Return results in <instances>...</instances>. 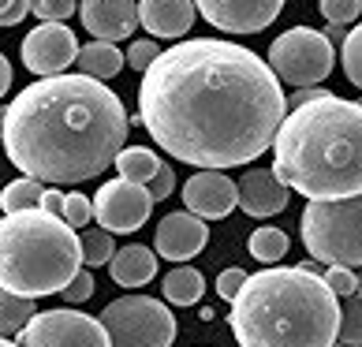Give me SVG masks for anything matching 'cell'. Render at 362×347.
Returning <instances> with one entry per match:
<instances>
[{"instance_id":"obj_1","label":"cell","mask_w":362,"mask_h":347,"mask_svg":"<svg viewBox=\"0 0 362 347\" xmlns=\"http://www.w3.org/2000/svg\"><path fill=\"white\" fill-rule=\"evenodd\" d=\"M284 116L288 98L269 60L221 37L160 49L139 83V119L150 139L202 172L258 161Z\"/></svg>"},{"instance_id":"obj_2","label":"cell","mask_w":362,"mask_h":347,"mask_svg":"<svg viewBox=\"0 0 362 347\" xmlns=\"http://www.w3.org/2000/svg\"><path fill=\"white\" fill-rule=\"evenodd\" d=\"M131 119L124 101L90 75L37 78L0 109L4 153L37 183H86L116 165Z\"/></svg>"},{"instance_id":"obj_3","label":"cell","mask_w":362,"mask_h":347,"mask_svg":"<svg viewBox=\"0 0 362 347\" xmlns=\"http://www.w3.org/2000/svg\"><path fill=\"white\" fill-rule=\"evenodd\" d=\"M273 172L310 202L362 194V105L325 93L288 109L273 142Z\"/></svg>"},{"instance_id":"obj_4","label":"cell","mask_w":362,"mask_h":347,"mask_svg":"<svg viewBox=\"0 0 362 347\" xmlns=\"http://www.w3.org/2000/svg\"><path fill=\"white\" fill-rule=\"evenodd\" d=\"M228 322L239 347H332L340 332V299L317 273L265 265L247 276Z\"/></svg>"},{"instance_id":"obj_5","label":"cell","mask_w":362,"mask_h":347,"mask_svg":"<svg viewBox=\"0 0 362 347\" xmlns=\"http://www.w3.org/2000/svg\"><path fill=\"white\" fill-rule=\"evenodd\" d=\"M83 269V243L64 217L45 209L0 217V288L23 299H45Z\"/></svg>"},{"instance_id":"obj_6","label":"cell","mask_w":362,"mask_h":347,"mask_svg":"<svg viewBox=\"0 0 362 347\" xmlns=\"http://www.w3.org/2000/svg\"><path fill=\"white\" fill-rule=\"evenodd\" d=\"M299 235L314 261L362 269V194L340 202H306Z\"/></svg>"},{"instance_id":"obj_7","label":"cell","mask_w":362,"mask_h":347,"mask_svg":"<svg viewBox=\"0 0 362 347\" xmlns=\"http://www.w3.org/2000/svg\"><path fill=\"white\" fill-rule=\"evenodd\" d=\"M109 347H172L176 317L165 302L150 295H124L101 310Z\"/></svg>"},{"instance_id":"obj_8","label":"cell","mask_w":362,"mask_h":347,"mask_svg":"<svg viewBox=\"0 0 362 347\" xmlns=\"http://www.w3.org/2000/svg\"><path fill=\"white\" fill-rule=\"evenodd\" d=\"M332 42L325 37V30H310V26H291L269 45V68L280 83L291 86H317L321 78L332 75Z\"/></svg>"},{"instance_id":"obj_9","label":"cell","mask_w":362,"mask_h":347,"mask_svg":"<svg viewBox=\"0 0 362 347\" xmlns=\"http://www.w3.org/2000/svg\"><path fill=\"white\" fill-rule=\"evenodd\" d=\"M19 347H109V332H105L101 317H90L71 306H57V310H42L30 317L19 336Z\"/></svg>"},{"instance_id":"obj_10","label":"cell","mask_w":362,"mask_h":347,"mask_svg":"<svg viewBox=\"0 0 362 347\" xmlns=\"http://www.w3.org/2000/svg\"><path fill=\"white\" fill-rule=\"evenodd\" d=\"M153 213V198L142 183H127V180H109L101 183V191L93 194V217L105 232L112 235H127L139 232Z\"/></svg>"},{"instance_id":"obj_11","label":"cell","mask_w":362,"mask_h":347,"mask_svg":"<svg viewBox=\"0 0 362 347\" xmlns=\"http://www.w3.org/2000/svg\"><path fill=\"white\" fill-rule=\"evenodd\" d=\"M78 49H83V45L75 42L71 26H64V23H42V26H34V30L23 37V49L19 52H23V64L34 75L52 78V75H68V64H75Z\"/></svg>"},{"instance_id":"obj_12","label":"cell","mask_w":362,"mask_h":347,"mask_svg":"<svg viewBox=\"0 0 362 347\" xmlns=\"http://www.w3.org/2000/svg\"><path fill=\"white\" fill-rule=\"evenodd\" d=\"M198 16L224 34H258L284 8V0H194Z\"/></svg>"},{"instance_id":"obj_13","label":"cell","mask_w":362,"mask_h":347,"mask_svg":"<svg viewBox=\"0 0 362 347\" xmlns=\"http://www.w3.org/2000/svg\"><path fill=\"white\" fill-rule=\"evenodd\" d=\"M183 206H187V213H194L202 220H224L239 206V183L213 168L194 172L183 183Z\"/></svg>"},{"instance_id":"obj_14","label":"cell","mask_w":362,"mask_h":347,"mask_svg":"<svg viewBox=\"0 0 362 347\" xmlns=\"http://www.w3.org/2000/svg\"><path fill=\"white\" fill-rule=\"evenodd\" d=\"M209 243V228L202 217H194V213H168L165 220L157 224L153 232V250L157 258H168L176 265H187V258H198Z\"/></svg>"},{"instance_id":"obj_15","label":"cell","mask_w":362,"mask_h":347,"mask_svg":"<svg viewBox=\"0 0 362 347\" xmlns=\"http://www.w3.org/2000/svg\"><path fill=\"white\" fill-rule=\"evenodd\" d=\"M78 19L93 34V42H124L139 26L135 0H78Z\"/></svg>"},{"instance_id":"obj_16","label":"cell","mask_w":362,"mask_h":347,"mask_svg":"<svg viewBox=\"0 0 362 347\" xmlns=\"http://www.w3.org/2000/svg\"><path fill=\"white\" fill-rule=\"evenodd\" d=\"M288 198H291V191L280 183V176L273 168H247L243 180H239V206H243V213L254 220L284 213Z\"/></svg>"},{"instance_id":"obj_17","label":"cell","mask_w":362,"mask_h":347,"mask_svg":"<svg viewBox=\"0 0 362 347\" xmlns=\"http://www.w3.org/2000/svg\"><path fill=\"white\" fill-rule=\"evenodd\" d=\"M194 0H139V23L150 37H183L194 26Z\"/></svg>"},{"instance_id":"obj_18","label":"cell","mask_w":362,"mask_h":347,"mask_svg":"<svg viewBox=\"0 0 362 347\" xmlns=\"http://www.w3.org/2000/svg\"><path fill=\"white\" fill-rule=\"evenodd\" d=\"M157 250L153 247H142V243H131L124 250H116V258L109 261L112 269V280L119 288H142L150 284V280L157 276Z\"/></svg>"},{"instance_id":"obj_19","label":"cell","mask_w":362,"mask_h":347,"mask_svg":"<svg viewBox=\"0 0 362 347\" xmlns=\"http://www.w3.org/2000/svg\"><path fill=\"white\" fill-rule=\"evenodd\" d=\"M78 75H90V78H112L124 71V52H119L112 42H90L78 49Z\"/></svg>"},{"instance_id":"obj_20","label":"cell","mask_w":362,"mask_h":347,"mask_svg":"<svg viewBox=\"0 0 362 347\" xmlns=\"http://www.w3.org/2000/svg\"><path fill=\"white\" fill-rule=\"evenodd\" d=\"M160 157L153 150H146V146H124L116 157V172H119V180H127V183H150L157 172H160Z\"/></svg>"},{"instance_id":"obj_21","label":"cell","mask_w":362,"mask_h":347,"mask_svg":"<svg viewBox=\"0 0 362 347\" xmlns=\"http://www.w3.org/2000/svg\"><path fill=\"white\" fill-rule=\"evenodd\" d=\"M206 291V276L194 269V265H176L165 276V299L172 306H194Z\"/></svg>"},{"instance_id":"obj_22","label":"cell","mask_w":362,"mask_h":347,"mask_svg":"<svg viewBox=\"0 0 362 347\" xmlns=\"http://www.w3.org/2000/svg\"><path fill=\"white\" fill-rule=\"evenodd\" d=\"M34 314H37L34 299H23V295H16V291L0 288V340L19 336V332L30 325Z\"/></svg>"},{"instance_id":"obj_23","label":"cell","mask_w":362,"mask_h":347,"mask_svg":"<svg viewBox=\"0 0 362 347\" xmlns=\"http://www.w3.org/2000/svg\"><path fill=\"white\" fill-rule=\"evenodd\" d=\"M42 194H45V183H37L30 176H19V180H11L4 191H0V209L4 213L42 209Z\"/></svg>"},{"instance_id":"obj_24","label":"cell","mask_w":362,"mask_h":347,"mask_svg":"<svg viewBox=\"0 0 362 347\" xmlns=\"http://www.w3.org/2000/svg\"><path fill=\"white\" fill-rule=\"evenodd\" d=\"M250 258H258L262 265H276L280 258H288V247H291V239L273 228V224H265V228H254L250 232Z\"/></svg>"},{"instance_id":"obj_25","label":"cell","mask_w":362,"mask_h":347,"mask_svg":"<svg viewBox=\"0 0 362 347\" xmlns=\"http://www.w3.org/2000/svg\"><path fill=\"white\" fill-rule=\"evenodd\" d=\"M78 243H83V265H86V269L109 265V261L116 258L112 232H105V228H86L83 235H78Z\"/></svg>"},{"instance_id":"obj_26","label":"cell","mask_w":362,"mask_h":347,"mask_svg":"<svg viewBox=\"0 0 362 347\" xmlns=\"http://www.w3.org/2000/svg\"><path fill=\"white\" fill-rule=\"evenodd\" d=\"M337 343L344 347H362V299L358 295H347L340 302V332H337Z\"/></svg>"},{"instance_id":"obj_27","label":"cell","mask_w":362,"mask_h":347,"mask_svg":"<svg viewBox=\"0 0 362 347\" xmlns=\"http://www.w3.org/2000/svg\"><path fill=\"white\" fill-rule=\"evenodd\" d=\"M340 64H344L347 83H355V86L362 90V23L347 30L344 45H340Z\"/></svg>"},{"instance_id":"obj_28","label":"cell","mask_w":362,"mask_h":347,"mask_svg":"<svg viewBox=\"0 0 362 347\" xmlns=\"http://www.w3.org/2000/svg\"><path fill=\"white\" fill-rule=\"evenodd\" d=\"M317 8H321V16H325L329 26H347V23L358 19L362 0H321Z\"/></svg>"},{"instance_id":"obj_29","label":"cell","mask_w":362,"mask_h":347,"mask_svg":"<svg viewBox=\"0 0 362 347\" xmlns=\"http://www.w3.org/2000/svg\"><path fill=\"white\" fill-rule=\"evenodd\" d=\"M157 57H160V49H157L153 37H139V42H131V45H127V68H131V71H139V75L150 71Z\"/></svg>"},{"instance_id":"obj_30","label":"cell","mask_w":362,"mask_h":347,"mask_svg":"<svg viewBox=\"0 0 362 347\" xmlns=\"http://www.w3.org/2000/svg\"><path fill=\"white\" fill-rule=\"evenodd\" d=\"M321 280H325V284L332 288V295H337V299H347V295H355V291H358L355 269H344V265H325Z\"/></svg>"},{"instance_id":"obj_31","label":"cell","mask_w":362,"mask_h":347,"mask_svg":"<svg viewBox=\"0 0 362 347\" xmlns=\"http://www.w3.org/2000/svg\"><path fill=\"white\" fill-rule=\"evenodd\" d=\"M64 220H68L71 228H86V224L93 220V202L78 191L64 194Z\"/></svg>"},{"instance_id":"obj_32","label":"cell","mask_w":362,"mask_h":347,"mask_svg":"<svg viewBox=\"0 0 362 347\" xmlns=\"http://www.w3.org/2000/svg\"><path fill=\"white\" fill-rule=\"evenodd\" d=\"M30 8H34L45 23H64L71 11H78L75 0H30Z\"/></svg>"},{"instance_id":"obj_33","label":"cell","mask_w":362,"mask_h":347,"mask_svg":"<svg viewBox=\"0 0 362 347\" xmlns=\"http://www.w3.org/2000/svg\"><path fill=\"white\" fill-rule=\"evenodd\" d=\"M93 288H98V284H93V273L83 265V269H78V276L60 291V295H64V302H71V306H75V302H86V299L93 295Z\"/></svg>"},{"instance_id":"obj_34","label":"cell","mask_w":362,"mask_h":347,"mask_svg":"<svg viewBox=\"0 0 362 347\" xmlns=\"http://www.w3.org/2000/svg\"><path fill=\"white\" fill-rule=\"evenodd\" d=\"M247 276L250 273H243V269H224L221 276H217V295L224 299V302H235V295L243 291V284H247Z\"/></svg>"},{"instance_id":"obj_35","label":"cell","mask_w":362,"mask_h":347,"mask_svg":"<svg viewBox=\"0 0 362 347\" xmlns=\"http://www.w3.org/2000/svg\"><path fill=\"white\" fill-rule=\"evenodd\" d=\"M146 191H150L153 202H165V198H168L172 191H176V172H172L168 165H160V172H157V176H153L150 183H146Z\"/></svg>"},{"instance_id":"obj_36","label":"cell","mask_w":362,"mask_h":347,"mask_svg":"<svg viewBox=\"0 0 362 347\" xmlns=\"http://www.w3.org/2000/svg\"><path fill=\"white\" fill-rule=\"evenodd\" d=\"M26 16H30V0H11V8L0 16V26H19Z\"/></svg>"},{"instance_id":"obj_37","label":"cell","mask_w":362,"mask_h":347,"mask_svg":"<svg viewBox=\"0 0 362 347\" xmlns=\"http://www.w3.org/2000/svg\"><path fill=\"white\" fill-rule=\"evenodd\" d=\"M42 209L52 213V217H64V191H57V187H45L42 194Z\"/></svg>"},{"instance_id":"obj_38","label":"cell","mask_w":362,"mask_h":347,"mask_svg":"<svg viewBox=\"0 0 362 347\" xmlns=\"http://www.w3.org/2000/svg\"><path fill=\"white\" fill-rule=\"evenodd\" d=\"M329 90H321V86H306V90H295L291 98H288V109H299V105H310L317 98H325Z\"/></svg>"},{"instance_id":"obj_39","label":"cell","mask_w":362,"mask_h":347,"mask_svg":"<svg viewBox=\"0 0 362 347\" xmlns=\"http://www.w3.org/2000/svg\"><path fill=\"white\" fill-rule=\"evenodd\" d=\"M8 86H11V64L4 60V52H0V101H4Z\"/></svg>"},{"instance_id":"obj_40","label":"cell","mask_w":362,"mask_h":347,"mask_svg":"<svg viewBox=\"0 0 362 347\" xmlns=\"http://www.w3.org/2000/svg\"><path fill=\"white\" fill-rule=\"evenodd\" d=\"M325 37H329V42H337V45H344L347 30H344V26H329V30H325Z\"/></svg>"},{"instance_id":"obj_41","label":"cell","mask_w":362,"mask_h":347,"mask_svg":"<svg viewBox=\"0 0 362 347\" xmlns=\"http://www.w3.org/2000/svg\"><path fill=\"white\" fill-rule=\"evenodd\" d=\"M11 8V0H0V16H4V11Z\"/></svg>"},{"instance_id":"obj_42","label":"cell","mask_w":362,"mask_h":347,"mask_svg":"<svg viewBox=\"0 0 362 347\" xmlns=\"http://www.w3.org/2000/svg\"><path fill=\"white\" fill-rule=\"evenodd\" d=\"M0 347H19L16 340H0Z\"/></svg>"},{"instance_id":"obj_43","label":"cell","mask_w":362,"mask_h":347,"mask_svg":"<svg viewBox=\"0 0 362 347\" xmlns=\"http://www.w3.org/2000/svg\"><path fill=\"white\" fill-rule=\"evenodd\" d=\"M355 295H358V299H362V276H358V291H355Z\"/></svg>"},{"instance_id":"obj_44","label":"cell","mask_w":362,"mask_h":347,"mask_svg":"<svg viewBox=\"0 0 362 347\" xmlns=\"http://www.w3.org/2000/svg\"><path fill=\"white\" fill-rule=\"evenodd\" d=\"M332 347H344V343H332Z\"/></svg>"},{"instance_id":"obj_45","label":"cell","mask_w":362,"mask_h":347,"mask_svg":"<svg viewBox=\"0 0 362 347\" xmlns=\"http://www.w3.org/2000/svg\"><path fill=\"white\" fill-rule=\"evenodd\" d=\"M358 105H362V101H358Z\"/></svg>"}]
</instances>
